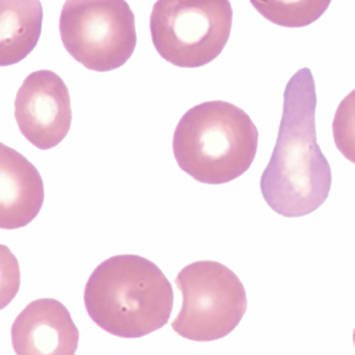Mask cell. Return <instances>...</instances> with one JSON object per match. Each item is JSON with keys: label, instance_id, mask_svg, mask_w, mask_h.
<instances>
[{"label": "cell", "instance_id": "7a4b0ae2", "mask_svg": "<svg viewBox=\"0 0 355 355\" xmlns=\"http://www.w3.org/2000/svg\"><path fill=\"white\" fill-rule=\"evenodd\" d=\"M173 288L153 261L134 254L103 261L85 288V306L105 331L142 338L164 327L173 309Z\"/></svg>", "mask_w": 355, "mask_h": 355}, {"label": "cell", "instance_id": "8fae6325", "mask_svg": "<svg viewBox=\"0 0 355 355\" xmlns=\"http://www.w3.org/2000/svg\"><path fill=\"white\" fill-rule=\"evenodd\" d=\"M265 19L278 26H311L327 11L331 0H249Z\"/></svg>", "mask_w": 355, "mask_h": 355}, {"label": "cell", "instance_id": "4fadbf2b", "mask_svg": "<svg viewBox=\"0 0 355 355\" xmlns=\"http://www.w3.org/2000/svg\"><path fill=\"white\" fill-rule=\"evenodd\" d=\"M353 342H354V346H355V329H354V332H353Z\"/></svg>", "mask_w": 355, "mask_h": 355}, {"label": "cell", "instance_id": "30bf717a", "mask_svg": "<svg viewBox=\"0 0 355 355\" xmlns=\"http://www.w3.org/2000/svg\"><path fill=\"white\" fill-rule=\"evenodd\" d=\"M42 22L40 0H0V65L19 63L34 51Z\"/></svg>", "mask_w": 355, "mask_h": 355}, {"label": "cell", "instance_id": "3957f363", "mask_svg": "<svg viewBox=\"0 0 355 355\" xmlns=\"http://www.w3.org/2000/svg\"><path fill=\"white\" fill-rule=\"evenodd\" d=\"M259 130L246 112L216 101L189 110L174 132L173 153L182 171L197 182L223 184L252 165Z\"/></svg>", "mask_w": 355, "mask_h": 355}, {"label": "cell", "instance_id": "52a82bcc", "mask_svg": "<svg viewBox=\"0 0 355 355\" xmlns=\"http://www.w3.org/2000/svg\"><path fill=\"white\" fill-rule=\"evenodd\" d=\"M15 118L21 134L41 150L65 139L71 128L69 91L55 72L40 70L24 80L15 101Z\"/></svg>", "mask_w": 355, "mask_h": 355}, {"label": "cell", "instance_id": "7c38bea8", "mask_svg": "<svg viewBox=\"0 0 355 355\" xmlns=\"http://www.w3.org/2000/svg\"><path fill=\"white\" fill-rule=\"evenodd\" d=\"M332 135L343 157L355 164V89L338 105L332 122Z\"/></svg>", "mask_w": 355, "mask_h": 355}, {"label": "cell", "instance_id": "6da1fadb", "mask_svg": "<svg viewBox=\"0 0 355 355\" xmlns=\"http://www.w3.org/2000/svg\"><path fill=\"white\" fill-rule=\"evenodd\" d=\"M315 110V80L309 68H302L284 89L277 140L261 178L263 199L284 217L313 213L331 188V169L317 142Z\"/></svg>", "mask_w": 355, "mask_h": 355}, {"label": "cell", "instance_id": "277c9868", "mask_svg": "<svg viewBox=\"0 0 355 355\" xmlns=\"http://www.w3.org/2000/svg\"><path fill=\"white\" fill-rule=\"evenodd\" d=\"M230 0H157L150 33L159 55L180 68H199L219 57L232 28Z\"/></svg>", "mask_w": 355, "mask_h": 355}, {"label": "cell", "instance_id": "5b68a950", "mask_svg": "<svg viewBox=\"0 0 355 355\" xmlns=\"http://www.w3.org/2000/svg\"><path fill=\"white\" fill-rule=\"evenodd\" d=\"M60 35L67 53L97 72L123 66L137 45L135 15L125 0H66Z\"/></svg>", "mask_w": 355, "mask_h": 355}, {"label": "cell", "instance_id": "ba28073f", "mask_svg": "<svg viewBox=\"0 0 355 355\" xmlns=\"http://www.w3.org/2000/svg\"><path fill=\"white\" fill-rule=\"evenodd\" d=\"M11 334L19 355H72L80 340L69 311L55 299L31 302L16 318Z\"/></svg>", "mask_w": 355, "mask_h": 355}, {"label": "cell", "instance_id": "9c48e42d", "mask_svg": "<svg viewBox=\"0 0 355 355\" xmlns=\"http://www.w3.org/2000/svg\"><path fill=\"white\" fill-rule=\"evenodd\" d=\"M44 202V184L37 168L21 153L0 144V227L30 224Z\"/></svg>", "mask_w": 355, "mask_h": 355}, {"label": "cell", "instance_id": "8992f818", "mask_svg": "<svg viewBox=\"0 0 355 355\" xmlns=\"http://www.w3.org/2000/svg\"><path fill=\"white\" fill-rule=\"evenodd\" d=\"M182 306L171 323L176 334L194 342L228 336L244 317L247 297L238 276L218 261H195L175 279Z\"/></svg>", "mask_w": 355, "mask_h": 355}]
</instances>
